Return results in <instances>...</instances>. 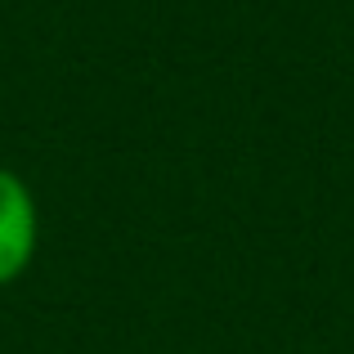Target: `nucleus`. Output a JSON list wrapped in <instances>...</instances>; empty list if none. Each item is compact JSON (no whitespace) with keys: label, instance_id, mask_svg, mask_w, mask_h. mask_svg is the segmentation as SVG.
Masks as SVG:
<instances>
[{"label":"nucleus","instance_id":"1","mask_svg":"<svg viewBox=\"0 0 354 354\" xmlns=\"http://www.w3.org/2000/svg\"><path fill=\"white\" fill-rule=\"evenodd\" d=\"M36 242H41V216L32 189L23 184V175L0 166V287L23 278L36 256Z\"/></svg>","mask_w":354,"mask_h":354}]
</instances>
